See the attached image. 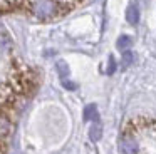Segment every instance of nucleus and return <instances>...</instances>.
<instances>
[{
    "label": "nucleus",
    "instance_id": "obj_2",
    "mask_svg": "<svg viewBox=\"0 0 156 154\" xmlns=\"http://www.w3.org/2000/svg\"><path fill=\"white\" fill-rule=\"evenodd\" d=\"M99 136H101V126L96 124V127H92V129H91V137L96 141V139H99Z\"/></svg>",
    "mask_w": 156,
    "mask_h": 154
},
{
    "label": "nucleus",
    "instance_id": "obj_3",
    "mask_svg": "<svg viewBox=\"0 0 156 154\" xmlns=\"http://www.w3.org/2000/svg\"><path fill=\"white\" fill-rule=\"evenodd\" d=\"M126 44H129V39H128V37H122V39H119V49L126 47Z\"/></svg>",
    "mask_w": 156,
    "mask_h": 154
},
{
    "label": "nucleus",
    "instance_id": "obj_1",
    "mask_svg": "<svg viewBox=\"0 0 156 154\" xmlns=\"http://www.w3.org/2000/svg\"><path fill=\"white\" fill-rule=\"evenodd\" d=\"M128 20L131 23L138 22V10H136L134 7H129V10H128Z\"/></svg>",
    "mask_w": 156,
    "mask_h": 154
}]
</instances>
